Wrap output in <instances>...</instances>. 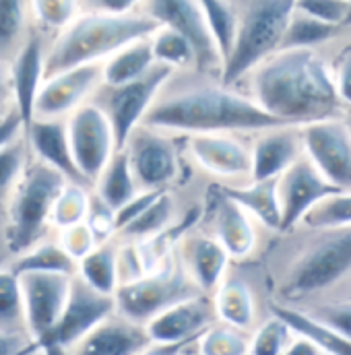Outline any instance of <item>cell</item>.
Here are the masks:
<instances>
[{
	"label": "cell",
	"mask_w": 351,
	"mask_h": 355,
	"mask_svg": "<svg viewBox=\"0 0 351 355\" xmlns=\"http://www.w3.org/2000/svg\"><path fill=\"white\" fill-rule=\"evenodd\" d=\"M141 126L172 135H246L289 126L266 114L242 89L198 69L174 71Z\"/></svg>",
	"instance_id": "1"
},
{
	"label": "cell",
	"mask_w": 351,
	"mask_h": 355,
	"mask_svg": "<svg viewBox=\"0 0 351 355\" xmlns=\"http://www.w3.org/2000/svg\"><path fill=\"white\" fill-rule=\"evenodd\" d=\"M29 159H31V149L27 145L25 132L19 139L0 147V198L8 196L10 188L25 172Z\"/></svg>",
	"instance_id": "43"
},
{
	"label": "cell",
	"mask_w": 351,
	"mask_h": 355,
	"mask_svg": "<svg viewBox=\"0 0 351 355\" xmlns=\"http://www.w3.org/2000/svg\"><path fill=\"white\" fill-rule=\"evenodd\" d=\"M211 297L219 322L246 333H252L261 324L255 285L240 270H234V265Z\"/></svg>",
	"instance_id": "25"
},
{
	"label": "cell",
	"mask_w": 351,
	"mask_h": 355,
	"mask_svg": "<svg viewBox=\"0 0 351 355\" xmlns=\"http://www.w3.org/2000/svg\"><path fill=\"white\" fill-rule=\"evenodd\" d=\"M188 209L182 213L176 190L160 192V196L143 211L141 217H137L122 232H118L116 240H120V242H145V240H151V238L168 232L170 227H174L176 223L188 213Z\"/></svg>",
	"instance_id": "26"
},
{
	"label": "cell",
	"mask_w": 351,
	"mask_h": 355,
	"mask_svg": "<svg viewBox=\"0 0 351 355\" xmlns=\"http://www.w3.org/2000/svg\"><path fill=\"white\" fill-rule=\"evenodd\" d=\"M236 8V40L223 64L221 81L236 87L255 67L281 48L296 12V0H232Z\"/></svg>",
	"instance_id": "6"
},
{
	"label": "cell",
	"mask_w": 351,
	"mask_h": 355,
	"mask_svg": "<svg viewBox=\"0 0 351 355\" xmlns=\"http://www.w3.org/2000/svg\"><path fill=\"white\" fill-rule=\"evenodd\" d=\"M71 180L33 157L6 196V240L10 259L54 236L52 211ZM8 259V261H10Z\"/></svg>",
	"instance_id": "5"
},
{
	"label": "cell",
	"mask_w": 351,
	"mask_h": 355,
	"mask_svg": "<svg viewBox=\"0 0 351 355\" xmlns=\"http://www.w3.org/2000/svg\"><path fill=\"white\" fill-rule=\"evenodd\" d=\"M103 85V62L62 71L44 81L35 101L33 118L67 120L81 105L89 103Z\"/></svg>",
	"instance_id": "17"
},
{
	"label": "cell",
	"mask_w": 351,
	"mask_h": 355,
	"mask_svg": "<svg viewBox=\"0 0 351 355\" xmlns=\"http://www.w3.org/2000/svg\"><path fill=\"white\" fill-rule=\"evenodd\" d=\"M188 164L219 186L252 182V137L246 135H194L184 139Z\"/></svg>",
	"instance_id": "10"
},
{
	"label": "cell",
	"mask_w": 351,
	"mask_h": 355,
	"mask_svg": "<svg viewBox=\"0 0 351 355\" xmlns=\"http://www.w3.org/2000/svg\"><path fill=\"white\" fill-rule=\"evenodd\" d=\"M6 266H10L17 275L23 272H62V275H77V261L62 248L58 236H50L29 248L27 252L12 257Z\"/></svg>",
	"instance_id": "33"
},
{
	"label": "cell",
	"mask_w": 351,
	"mask_h": 355,
	"mask_svg": "<svg viewBox=\"0 0 351 355\" xmlns=\"http://www.w3.org/2000/svg\"><path fill=\"white\" fill-rule=\"evenodd\" d=\"M345 122L350 124V128H351V112H348V116H345Z\"/></svg>",
	"instance_id": "55"
},
{
	"label": "cell",
	"mask_w": 351,
	"mask_h": 355,
	"mask_svg": "<svg viewBox=\"0 0 351 355\" xmlns=\"http://www.w3.org/2000/svg\"><path fill=\"white\" fill-rule=\"evenodd\" d=\"M304 312H308L312 318H316L318 322L335 329L337 333L345 335L351 339V300H325L318 304H312L308 308H300Z\"/></svg>",
	"instance_id": "44"
},
{
	"label": "cell",
	"mask_w": 351,
	"mask_h": 355,
	"mask_svg": "<svg viewBox=\"0 0 351 355\" xmlns=\"http://www.w3.org/2000/svg\"><path fill=\"white\" fill-rule=\"evenodd\" d=\"M6 116H8V114H6ZM2 118H4V116H2V114H0V120H2Z\"/></svg>",
	"instance_id": "56"
},
{
	"label": "cell",
	"mask_w": 351,
	"mask_h": 355,
	"mask_svg": "<svg viewBox=\"0 0 351 355\" xmlns=\"http://www.w3.org/2000/svg\"><path fill=\"white\" fill-rule=\"evenodd\" d=\"M160 25L143 12L101 15L81 12L52 37L46 60V79L69 69L101 64L122 48L151 37Z\"/></svg>",
	"instance_id": "4"
},
{
	"label": "cell",
	"mask_w": 351,
	"mask_h": 355,
	"mask_svg": "<svg viewBox=\"0 0 351 355\" xmlns=\"http://www.w3.org/2000/svg\"><path fill=\"white\" fill-rule=\"evenodd\" d=\"M62 248L77 261V265L87 257L89 252H93L101 242L97 240L95 232L89 227V223H79V225H73V227H67L62 232H56Z\"/></svg>",
	"instance_id": "46"
},
{
	"label": "cell",
	"mask_w": 351,
	"mask_h": 355,
	"mask_svg": "<svg viewBox=\"0 0 351 355\" xmlns=\"http://www.w3.org/2000/svg\"><path fill=\"white\" fill-rule=\"evenodd\" d=\"M304 157L300 126H275L252 135V182L279 180Z\"/></svg>",
	"instance_id": "22"
},
{
	"label": "cell",
	"mask_w": 351,
	"mask_h": 355,
	"mask_svg": "<svg viewBox=\"0 0 351 355\" xmlns=\"http://www.w3.org/2000/svg\"><path fill=\"white\" fill-rule=\"evenodd\" d=\"M151 46L155 60L172 71H190L196 69V52L192 44L174 29L160 27L151 35Z\"/></svg>",
	"instance_id": "37"
},
{
	"label": "cell",
	"mask_w": 351,
	"mask_h": 355,
	"mask_svg": "<svg viewBox=\"0 0 351 355\" xmlns=\"http://www.w3.org/2000/svg\"><path fill=\"white\" fill-rule=\"evenodd\" d=\"M176 257L190 281L205 295L215 293V289L234 265L225 248L198 223L186 232V236L178 244Z\"/></svg>",
	"instance_id": "19"
},
{
	"label": "cell",
	"mask_w": 351,
	"mask_h": 355,
	"mask_svg": "<svg viewBox=\"0 0 351 355\" xmlns=\"http://www.w3.org/2000/svg\"><path fill=\"white\" fill-rule=\"evenodd\" d=\"M151 343L153 341L143 324L116 312L77 343L73 355H141Z\"/></svg>",
	"instance_id": "24"
},
{
	"label": "cell",
	"mask_w": 351,
	"mask_h": 355,
	"mask_svg": "<svg viewBox=\"0 0 351 355\" xmlns=\"http://www.w3.org/2000/svg\"><path fill=\"white\" fill-rule=\"evenodd\" d=\"M31 355H40V352H35V354H31Z\"/></svg>",
	"instance_id": "57"
},
{
	"label": "cell",
	"mask_w": 351,
	"mask_h": 355,
	"mask_svg": "<svg viewBox=\"0 0 351 355\" xmlns=\"http://www.w3.org/2000/svg\"><path fill=\"white\" fill-rule=\"evenodd\" d=\"M203 213L198 225L207 230L230 254L232 263L252 261L264 244L263 225L236 202L219 184H213L203 194Z\"/></svg>",
	"instance_id": "8"
},
{
	"label": "cell",
	"mask_w": 351,
	"mask_h": 355,
	"mask_svg": "<svg viewBox=\"0 0 351 355\" xmlns=\"http://www.w3.org/2000/svg\"><path fill=\"white\" fill-rule=\"evenodd\" d=\"M137 184L145 192L176 190L190 166L184 153V137H172L139 126L124 145Z\"/></svg>",
	"instance_id": "9"
},
{
	"label": "cell",
	"mask_w": 351,
	"mask_h": 355,
	"mask_svg": "<svg viewBox=\"0 0 351 355\" xmlns=\"http://www.w3.org/2000/svg\"><path fill=\"white\" fill-rule=\"evenodd\" d=\"M277 188L281 202V232L296 230L318 202L337 192V188L308 162L306 155L277 180Z\"/></svg>",
	"instance_id": "18"
},
{
	"label": "cell",
	"mask_w": 351,
	"mask_h": 355,
	"mask_svg": "<svg viewBox=\"0 0 351 355\" xmlns=\"http://www.w3.org/2000/svg\"><path fill=\"white\" fill-rule=\"evenodd\" d=\"M279 300L275 304L300 308L302 302L323 297L351 279V227H296L266 238Z\"/></svg>",
	"instance_id": "3"
},
{
	"label": "cell",
	"mask_w": 351,
	"mask_h": 355,
	"mask_svg": "<svg viewBox=\"0 0 351 355\" xmlns=\"http://www.w3.org/2000/svg\"><path fill=\"white\" fill-rule=\"evenodd\" d=\"M293 339H296V331L281 316L271 312L250 333L248 355H283Z\"/></svg>",
	"instance_id": "40"
},
{
	"label": "cell",
	"mask_w": 351,
	"mask_h": 355,
	"mask_svg": "<svg viewBox=\"0 0 351 355\" xmlns=\"http://www.w3.org/2000/svg\"><path fill=\"white\" fill-rule=\"evenodd\" d=\"M194 295H200V291L190 281V277L186 275V270L182 268L174 254L162 268L137 281L122 283L114 300L116 312L120 316L145 327L170 306Z\"/></svg>",
	"instance_id": "7"
},
{
	"label": "cell",
	"mask_w": 351,
	"mask_h": 355,
	"mask_svg": "<svg viewBox=\"0 0 351 355\" xmlns=\"http://www.w3.org/2000/svg\"><path fill=\"white\" fill-rule=\"evenodd\" d=\"M236 202H240L268 234L281 232V202L277 180L250 182L244 186H221Z\"/></svg>",
	"instance_id": "27"
},
{
	"label": "cell",
	"mask_w": 351,
	"mask_h": 355,
	"mask_svg": "<svg viewBox=\"0 0 351 355\" xmlns=\"http://www.w3.org/2000/svg\"><path fill=\"white\" fill-rule=\"evenodd\" d=\"M337 44L312 50H279L255 67L236 87L289 126L345 118L348 107L335 85Z\"/></svg>",
	"instance_id": "2"
},
{
	"label": "cell",
	"mask_w": 351,
	"mask_h": 355,
	"mask_svg": "<svg viewBox=\"0 0 351 355\" xmlns=\"http://www.w3.org/2000/svg\"><path fill=\"white\" fill-rule=\"evenodd\" d=\"M33 31L31 0H0V62L10 64Z\"/></svg>",
	"instance_id": "28"
},
{
	"label": "cell",
	"mask_w": 351,
	"mask_h": 355,
	"mask_svg": "<svg viewBox=\"0 0 351 355\" xmlns=\"http://www.w3.org/2000/svg\"><path fill=\"white\" fill-rule=\"evenodd\" d=\"M143 0H81V12L132 15L141 10Z\"/></svg>",
	"instance_id": "48"
},
{
	"label": "cell",
	"mask_w": 351,
	"mask_h": 355,
	"mask_svg": "<svg viewBox=\"0 0 351 355\" xmlns=\"http://www.w3.org/2000/svg\"><path fill=\"white\" fill-rule=\"evenodd\" d=\"M190 343H151L141 355H182Z\"/></svg>",
	"instance_id": "53"
},
{
	"label": "cell",
	"mask_w": 351,
	"mask_h": 355,
	"mask_svg": "<svg viewBox=\"0 0 351 355\" xmlns=\"http://www.w3.org/2000/svg\"><path fill=\"white\" fill-rule=\"evenodd\" d=\"M172 73H174L172 69L157 62V67L139 81H132L126 85L103 83L95 91L91 101L97 103L110 118L120 149H124L130 135L143 124L155 97L160 95L166 81L172 77Z\"/></svg>",
	"instance_id": "11"
},
{
	"label": "cell",
	"mask_w": 351,
	"mask_h": 355,
	"mask_svg": "<svg viewBox=\"0 0 351 355\" xmlns=\"http://www.w3.org/2000/svg\"><path fill=\"white\" fill-rule=\"evenodd\" d=\"M335 85L343 105L351 112V31L335 48Z\"/></svg>",
	"instance_id": "47"
},
{
	"label": "cell",
	"mask_w": 351,
	"mask_h": 355,
	"mask_svg": "<svg viewBox=\"0 0 351 355\" xmlns=\"http://www.w3.org/2000/svg\"><path fill=\"white\" fill-rule=\"evenodd\" d=\"M345 29L351 31V10H350V17H348V21H345Z\"/></svg>",
	"instance_id": "54"
},
{
	"label": "cell",
	"mask_w": 351,
	"mask_h": 355,
	"mask_svg": "<svg viewBox=\"0 0 351 355\" xmlns=\"http://www.w3.org/2000/svg\"><path fill=\"white\" fill-rule=\"evenodd\" d=\"M296 10L314 17L323 23L345 27L351 2L350 0H296Z\"/></svg>",
	"instance_id": "45"
},
{
	"label": "cell",
	"mask_w": 351,
	"mask_h": 355,
	"mask_svg": "<svg viewBox=\"0 0 351 355\" xmlns=\"http://www.w3.org/2000/svg\"><path fill=\"white\" fill-rule=\"evenodd\" d=\"M114 314H116L114 295H103V293L95 291L83 279H79L75 275L71 297L67 302V308H65L58 324L37 345L40 347L58 345V347L73 352V347L77 343H81L95 327H99L103 320H108Z\"/></svg>",
	"instance_id": "16"
},
{
	"label": "cell",
	"mask_w": 351,
	"mask_h": 355,
	"mask_svg": "<svg viewBox=\"0 0 351 355\" xmlns=\"http://www.w3.org/2000/svg\"><path fill=\"white\" fill-rule=\"evenodd\" d=\"M283 355H325L320 352V347L314 343V341H310L308 337H302V335H298L296 333V339L291 341V345L287 347V352Z\"/></svg>",
	"instance_id": "51"
},
{
	"label": "cell",
	"mask_w": 351,
	"mask_h": 355,
	"mask_svg": "<svg viewBox=\"0 0 351 355\" xmlns=\"http://www.w3.org/2000/svg\"><path fill=\"white\" fill-rule=\"evenodd\" d=\"M25 139L35 159L48 164L50 168L58 170L62 176L71 182L85 184L81 172L77 170L71 139H69V126L67 120H48V118H33L25 126ZM91 188V186H89Z\"/></svg>",
	"instance_id": "23"
},
{
	"label": "cell",
	"mask_w": 351,
	"mask_h": 355,
	"mask_svg": "<svg viewBox=\"0 0 351 355\" xmlns=\"http://www.w3.org/2000/svg\"><path fill=\"white\" fill-rule=\"evenodd\" d=\"M304 155L337 190H351V128L345 118L300 126Z\"/></svg>",
	"instance_id": "14"
},
{
	"label": "cell",
	"mask_w": 351,
	"mask_h": 355,
	"mask_svg": "<svg viewBox=\"0 0 351 355\" xmlns=\"http://www.w3.org/2000/svg\"><path fill=\"white\" fill-rule=\"evenodd\" d=\"M40 352V345L25 333L0 331V355H31Z\"/></svg>",
	"instance_id": "49"
},
{
	"label": "cell",
	"mask_w": 351,
	"mask_h": 355,
	"mask_svg": "<svg viewBox=\"0 0 351 355\" xmlns=\"http://www.w3.org/2000/svg\"><path fill=\"white\" fill-rule=\"evenodd\" d=\"M350 2H351V0H350Z\"/></svg>",
	"instance_id": "58"
},
{
	"label": "cell",
	"mask_w": 351,
	"mask_h": 355,
	"mask_svg": "<svg viewBox=\"0 0 351 355\" xmlns=\"http://www.w3.org/2000/svg\"><path fill=\"white\" fill-rule=\"evenodd\" d=\"M52 37L35 27L29 42L10 62V79H12V95H15V110L23 118L27 126L35 114V101L40 89L46 81V60L48 48Z\"/></svg>",
	"instance_id": "20"
},
{
	"label": "cell",
	"mask_w": 351,
	"mask_h": 355,
	"mask_svg": "<svg viewBox=\"0 0 351 355\" xmlns=\"http://www.w3.org/2000/svg\"><path fill=\"white\" fill-rule=\"evenodd\" d=\"M217 320L213 297L194 295L178 302L145 324L153 343H194L196 337Z\"/></svg>",
	"instance_id": "21"
},
{
	"label": "cell",
	"mask_w": 351,
	"mask_h": 355,
	"mask_svg": "<svg viewBox=\"0 0 351 355\" xmlns=\"http://www.w3.org/2000/svg\"><path fill=\"white\" fill-rule=\"evenodd\" d=\"M31 12L35 27L54 37L81 15V0H31Z\"/></svg>",
	"instance_id": "42"
},
{
	"label": "cell",
	"mask_w": 351,
	"mask_h": 355,
	"mask_svg": "<svg viewBox=\"0 0 351 355\" xmlns=\"http://www.w3.org/2000/svg\"><path fill=\"white\" fill-rule=\"evenodd\" d=\"M157 67L151 37L139 40L120 52H116L112 58L103 62V83L105 85H126L132 81L143 79Z\"/></svg>",
	"instance_id": "30"
},
{
	"label": "cell",
	"mask_w": 351,
	"mask_h": 355,
	"mask_svg": "<svg viewBox=\"0 0 351 355\" xmlns=\"http://www.w3.org/2000/svg\"><path fill=\"white\" fill-rule=\"evenodd\" d=\"M21 287L25 300V322L29 337L40 343L58 324L73 289V275L23 272Z\"/></svg>",
	"instance_id": "15"
},
{
	"label": "cell",
	"mask_w": 351,
	"mask_h": 355,
	"mask_svg": "<svg viewBox=\"0 0 351 355\" xmlns=\"http://www.w3.org/2000/svg\"><path fill=\"white\" fill-rule=\"evenodd\" d=\"M10 259L8 240H6V198H0V265H6Z\"/></svg>",
	"instance_id": "52"
},
{
	"label": "cell",
	"mask_w": 351,
	"mask_h": 355,
	"mask_svg": "<svg viewBox=\"0 0 351 355\" xmlns=\"http://www.w3.org/2000/svg\"><path fill=\"white\" fill-rule=\"evenodd\" d=\"M15 112V95H12V79L10 64L0 62V114L6 116Z\"/></svg>",
	"instance_id": "50"
},
{
	"label": "cell",
	"mask_w": 351,
	"mask_h": 355,
	"mask_svg": "<svg viewBox=\"0 0 351 355\" xmlns=\"http://www.w3.org/2000/svg\"><path fill=\"white\" fill-rule=\"evenodd\" d=\"M160 27L182 33L196 52V69L221 77L223 56L211 35L200 0H143L141 10Z\"/></svg>",
	"instance_id": "13"
},
{
	"label": "cell",
	"mask_w": 351,
	"mask_h": 355,
	"mask_svg": "<svg viewBox=\"0 0 351 355\" xmlns=\"http://www.w3.org/2000/svg\"><path fill=\"white\" fill-rule=\"evenodd\" d=\"M200 6L225 64L236 40V8L232 0H200Z\"/></svg>",
	"instance_id": "41"
},
{
	"label": "cell",
	"mask_w": 351,
	"mask_h": 355,
	"mask_svg": "<svg viewBox=\"0 0 351 355\" xmlns=\"http://www.w3.org/2000/svg\"><path fill=\"white\" fill-rule=\"evenodd\" d=\"M118 240H110L99 244L93 252L77 266V277L83 279L89 287L103 295H116L120 287V268H118Z\"/></svg>",
	"instance_id": "34"
},
{
	"label": "cell",
	"mask_w": 351,
	"mask_h": 355,
	"mask_svg": "<svg viewBox=\"0 0 351 355\" xmlns=\"http://www.w3.org/2000/svg\"><path fill=\"white\" fill-rule=\"evenodd\" d=\"M91 196H93V188H89L85 184L69 182L65 190L60 192L52 211L54 232H62L67 227L85 223L89 209H91Z\"/></svg>",
	"instance_id": "38"
},
{
	"label": "cell",
	"mask_w": 351,
	"mask_h": 355,
	"mask_svg": "<svg viewBox=\"0 0 351 355\" xmlns=\"http://www.w3.org/2000/svg\"><path fill=\"white\" fill-rule=\"evenodd\" d=\"M67 126L77 170L93 188L97 178L112 162V157L120 151L114 126L105 112L93 101L71 114L67 118Z\"/></svg>",
	"instance_id": "12"
},
{
	"label": "cell",
	"mask_w": 351,
	"mask_h": 355,
	"mask_svg": "<svg viewBox=\"0 0 351 355\" xmlns=\"http://www.w3.org/2000/svg\"><path fill=\"white\" fill-rule=\"evenodd\" d=\"M0 331L29 335L21 277L6 265H0Z\"/></svg>",
	"instance_id": "35"
},
{
	"label": "cell",
	"mask_w": 351,
	"mask_h": 355,
	"mask_svg": "<svg viewBox=\"0 0 351 355\" xmlns=\"http://www.w3.org/2000/svg\"><path fill=\"white\" fill-rule=\"evenodd\" d=\"M268 308H271L273 314L281 316L298 335L308 337L310 341H314L325 355H351V339H348L341 333H337L335 329L318 322L308 312H304L300 308L275 304V302H271Z\"/></svg>",
	"instance_id": "29"
},
{
	"label": "cell",
	"mask_w": 351,
	"mask_h": 355,
	"mask_svg": "<svg viewBox=\"0 0 351 355\" xmlns=\"http://www.w3.org/2000/svg\"><path fill=\"white\" fill-rule=\"evenodd\" d=\"M298 227L306 230H339L351 227V190H337L318 202Z\"/></svg>",
	"instance_id": "39"
},
{
	"label": "cell",
	"mask_w": 351,
	"mask_h": 355,
	"mask_svg": "<svg viewBox=\"0 0 351 355\" xmlns=\"http://www.w3.org/2000/svg\"><path fill=\"white\" fill-rule=\"evenodd\" d=\"M93 192L97 198H101L114 211L122 209L128 200H132L141 192L124 149H120L112 157L108 168L101 172V176L97 178V182L93 184Z\"/></svg>",
	"instance_id": "32"
},
{
	"label": "cell",
	"mask_w": 351,
	"mask_h": 355,
	"mask_svg": "<svg viewBox=\"0 0 351 355\" xmlns=\"http://www.w3.org/2000/svg\"><path fill=\"white\" fill-rule=\"evenodd\" d=\"M196 355H248L250 333L215 320L194 341Z\"/></svg>",
	"instance_id": "36"
},
{
	"label": "cell",
	"mask_w": 351,
	"mask_h": 355,
	"mask_svg": "<svg viewBox=\"0 0 351 355\" xmlns=\"http://www.w3.org/2000/svg\"><path fill=\"white\" fill-rule=\"evenodd\" d=\"M350 31L341 25L323 23L314 17H308L300 10L293 12L285 35L281 40L279 50H312V48H327L343 40ZM277 50V52H279Z\"/></svg>",
	"instance_id": "31"
}]
</instances>
